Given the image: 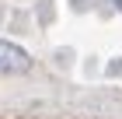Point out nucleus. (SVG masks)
I'll list each match as a JSON object with an SVG mask.
<instances>
[{
  "instance_id": "nucleus-1",
  "label": "nucleus",
  "mask_w": 122,
  "mask_h": 119,
  "mask_svg": "<svg viewBox=\"0 0 122 119\" xmlns=\"http://www.w3.org/2000/svg\"><path fill=\"white\" fill-rule=\"evenodd\" d=\"M28 67H31V56L25 49L0 39V74H25Z\"/></svg>"
},
{
  "instance_id": "nucleus-2",
  "label": "nucleus",
  "mask_w": 122,
  "mask_h": 119,
  "mask_svg": "<svg viewBox=\"0 0 122 119\" xmlns=\"http://www.w3.org/2000/svg\"><path fill=\"white\" fill-rule=\"evenodd\" d=\"M119 7H122V0H119Z\"/></svg>"
}]
</instances>
